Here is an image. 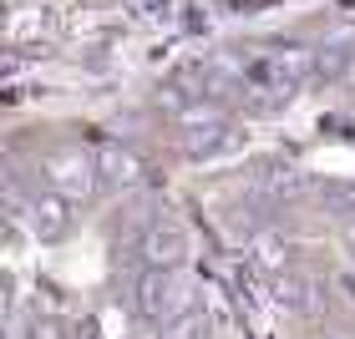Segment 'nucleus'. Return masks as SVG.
<instances>
[{"mask_svg":"<svg viewBox=\"0 0 355 339\" xmlns=\"http://www.w3.org/2000/svg\"><path fill=\"white\" fill-rule=\"evenodd\" d=\"M132 253H137L142 268H183V258H188V233L178 228L173 218H153V223H142V228H137Z\"/></svg>","mask_w":355,"mask_h":339,"instance_id":"obj_4","label":"nucleus"},{"mask_svg":"<svg viewBox=\"0 0 355 339\" xmlns=\"http://www.w3.org/2000/svg\"><path fill=\"white\" fill-rule=\"evenodd\" d=\"M6 213H10V228H21V233H31L36 244H67L71 238V223H76V213L71 208L76 203H67L61 192H51V187H21L10 177V187H6Z\"/></svg>","mask_w":355,"mask_h":339,"instance_id":"obj_1","label":"nucleus"},{"mask_svg":"<svg viewBox=\"0 0 355 339\" xmlns=\"http://www.w3.org/2000/svg\"><path fill=\"white\" fill-rule=\"evenodd\" d=\"M36 167H41V183L51 192H61L67 203H87L102 192V183H96V152H82L71 142L67 147H46Z\"/></svg>","mask_w":355,"mask_h":339,"instance_id":"obj_3","label":"nucleus"},{"mask_svg":"<svg viewBox=\"0 0 355 339\" xmlns=\"http://www.w3.org/2000/svg\"><path fill=\"white\" fill-rule=\"evenodd\" d=\"M249 253H254V264H259L269 279H289L295 273V264H300V248H295V238H284V233H259L249 244Z\"/></svg>","mask_w":355,"mask_h":339,"instance_id":"obj_6","label":"nucleus"},{"mask_svg":"<svg viewBox=\"0 0 355 339\" xmlns=\"http://www.w3.org/2000/svg\"><path fill=\"white\" fill-rule=\"evenodd\" d=\"M157 339H214V319H208V309H188L168 324H157Z\"/></svg>","mask_w":355,"mask_h":339,"instance_id":"obj_7","label":"nucleus"},{"mask_svg":"<svg viewBox=\"0 0 355 339\" xmlns=\"http://www.w3.org/2000/svg\"><path fill=\"white\" fill-rule=\"evenodd\" d=\"M132 304L157 329V324H168L178 314L198 309V284H193V273H183V268H142L137 284H132Z\"/></svg>","mask_w":355,"mask_h":339,"instance_id":"obj_2","label":"nucleus"},{"mask_svg":"<svg viewBox=\"0 0 355 339\" xmlns=\"http://www.w3.org/2000/svg\"><path fill=\"white\" fill-rule=\"evenodd\" d=\"M6 339H61V324L51 314H31V319L10 314L6 319Z\"/></svg>","mask_w":355,"mask_h":339,"instance_id":"obj_8","label":"nucleus"},{"mask_svg":"<svg viewBox=\"0 0 355 339\" xmlns=\"http://www.w3.org/2000/svg\"><path fill=\"white\" fill-rule=\"evenodd\" d=\"M96 183H102V192H127L142 183V163L137 152L117 147V142H107V147H96Z\"/></svg>","mask_w":355,"mask_h":339,"instance_id":"obj_5","label":"nucleus"}]
</instances>
